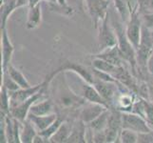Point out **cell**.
<instances>
[{
	"label": "cell",
	"instance_id": "4316f807",
	"mask_svg": "<svg viewBox=\"0 0 153 143\" xmlns=\"http://www.w3.org/2000/svg\"><path fill=\"white\" fill-rule=\"evenodd\" d=\"M138 10L140 14L153 12V0H138Z\"/></svg>",
	"mask_w": 153,
	"mask_h": 143
},
{
	"label": "cell",
	"instance_id": "9c48e42d",
	"mask_svg": "<svg viewBox=\"0 0 153 143\" xmlns=\"http://www.w3.org/2000/svg\"><path fill=\"white\" fill-rule=\"evenodd\" d=\"M94 56L102 58V59L111 63V64L115 66H123L125 65V62H126L125 60V58L123 57V55L119 49L118 44L100 51L98 54H96Z\"/></svg>",
	"mask_w": 153,
	"mask_h": 143
},
{
	"label": "cell",
	"instance_id": "44dd1931",
	"mask_svg": "<svg viewBox=\"0 0 153 143\" xmlns=\"http://www.w3.org/2000/svg\"><path fill=\"white\" fill-rule=\"evenodd\" d=\"M114 4V8L117 12L120 19L123 21L125 24L128 22L131 15V10L129 9L128 3L126 0H112Z\"/></svg>",
	"mask_w": 153,
	"mask_h": 143
},
{
	"label": "cell",
	"instance_id": "e0dca14e",
	"mask_svg": "<svg viewBox=\"0 0 153 143\" xmlns=\"http://www.w3.org/2000/svg\"><path fill=\"white\" fill-rule=\"evenodd\" d=\"M41 19H42L41 4H38L34 7L30 8L26 27L29 30H33L35 28H37L41 23Z\"/></svg>",
	"mask_w": 153,
	"mask_h": 143
},
{
	"label": "cell",
	"instance_id": "f546056e",
	"mask_svg": "<svg viewBox=\"0 0 153 143\" xmlns=\"http://www.w3.org/2000/svg\"><path fill=\"white\" fill-rule=\"evenodd\" d=\"M146 68H147V73H150V75H153V51L149 58V60H147Z\"/></svg>",
	"mask_w": 153,
	"mask_h": 143
},
{
	"label": "cell",
	"instance_id": "f1b7e54d",
	"mask_svg": "<svg viewBox=\"0 0 153 143\" xmlns=\"http://www.w3.org/2000/svg\"><path fill=\"white\" fill-rule=\"evenodd\" d=\"M138 143H153V131L138 134Z\"/></svg>",
	"mask_w": 153,
	"mask_h": 143
},
{
	"label": "cell",
	"instance_id": "d6a6232c",
	"mask_svg": "<svg viewBox=\"0 0 153 143\" xmlns=\"http://www.w3.org/2000/svg\"><path fill=\"white\" fill-rule=\"evenodd\" d=\"M150 75V73H149ZM149 90H150V92L153 93V75H150V78H149Z\"/></svg>",
	"mask_w": 153,
	"mask_h": 143
},
{
	"label": "cell",
	"instance_id": "7402d4cb",
	"mask_svg": "<svg viewBox=\"0 0 153 143\" xmlns=\"http://www.w3.org/2000/svg\"><path fill=\"white\" fill-rule=\"evenodd\" d=\"M91 64H92V67L97 69V70H100V71H103V72H105V73H108L110 75L112 76V73L116 71V69H117L118 66H115L111 63H109L108 61H105L102 58H99V57H93V59L91 61Z\"/></svg>",
	"mask_w": 153,
	"mask_h": 143
},
{
	"label": "cell",
	"instance_id": "ac0fdd59",
	"mask_svg": "<svg viewBox=\"0 0 153 143\" xmlns=\"http://www.w3.org/2000/svg\"><path fill=\"white\" fill-rule=\"evenodd\" d=\"M72 125L70 124L67 120H64V122L59 127V129L56 131V133L51 137V142L52 143H61L67 142L70 135L71 133Z\"/></svg>",
	"mask_w": 153,
	"mask_h": 143
},
{
	"label": "cell",
	"instance_id": "8992f818",
	"mask_svg": "<svg viewBox=\"0 0 153 143\" xmlns=\"http://www.w3.org/2000/svg\"><path fill=\"white\" fill-rule=\"evenodd\" d=\"M88 13L92 19L94 27L97 28L99 22L103 20L108 13L109 2L105 0H85Z\"/></svg>",
	"mask_w": 153,
	"mask_h": 143
},
{
	"label": "cell",
	"instance_id": "2e32d148",
	"mask_svg": "<svg viewBox=\"0 0 153 143\" xmlns=\"http://www.w3.org/2000/svg\"><path fill=\"white\" fill-rule=\"evenodd\" d=\"M38 131L34 125L27 118L22 122L20 130V139L22 143H33L34 136L37 135Z\"/></svg>",
	"mask_w": 153,
	"mask_h": 143
},
{
	"label": "cell",
	"instance_id": "5b68a950",
	"mask_svg": "<svg viewBox=\"0 0 153 143\" xmlns=\"http://www.w3.org/2000/svg\"><path fill=\"white\" fill-rule=\"evenodd\" d=\"M122 127L125 129H130L138 134L153 131L144 118L132 112H122Z\"/></svg>",
	"mask_w": 153,
	"mask_h": 143
},
{
	"label": "cell",
	"instance_id": "83f0119b",
	"mask_svg": "<svg viewBox=\"0 0 153 143\" xmlns=\"http://www.w3.org/2000/svg\"><path fill=\"white\" fill-rule=\"evenodd\" d=\"M140 15H141L142 23H143L144 27H146V29H149L150 31H153V12L142 13Z\"/></svg>",
	"mask_w": 153,
	"mask_h": 143
},
{
	"label": "cell",
	"instance_id": "d590c367",
	"mask_svg": "<svg viewBox=\"0 0 153 143\" xmlns=\"http://www.w3.org/2000/svg\"><path fill=\"white\" fill-rule=\"evenodd\" d=\"M105 1H108V2H109V1H110V0H105Z\"/></svg>",
	"mask_w": 153,
	"mask_h": 143
},
{
	"label": "cell",
	"instance_id": "52a82bcc",
	"mask_svg": "<svg viewBox=\"0 0 153 143\" xmlns=\"http://www.w3.org/2000/svg\"><path fill=\"white\" fill-rule=\"evenodd\" d=\"M44 92H45V89L42 90V91H40L36 94L33 95L31 97L26 99L25 101L19 103L18 105L14 106V107H13V108H10V114L12 115L13 118L20 120L21 122H23L25 119H27L28 115L30 113V109L31 106H33L34 103L37 102L39 99H43Z\"/></svg>",
	"mask_w": 153,
	"mask_h": 143
},
{
	"label": "cell",
	"instance_id": "1f68e13d",
	"mask_svg": "<svg viewBox=\"0 0 153 143\" xmlns=\"http://www.w3.org/2000/svg\"><path fill=\"white\" fill-rule=\"evenodd\" d=\"M40 1H41V0H29V5H28V6L30 8L34 7V6H36V5L40 4Z\"/></svg>",
	"mask_w": 153,
	"mask_h": 143
},
{
	"label": "cell",
	"instance_id": "e575fe53",
	"mask_svg": "<svg viewBox=\"0 0 153 143\" xmlns=\"http://www.w3.org/2000/svg\"><path fill=\"white\" fill-rule=\"evenodd\" d=\"M150 100L153 102V93L152 92H150Z\"/></svg>",
	"mask_w": 153,
	"mask_h": 143
},
{
	"label": "cell",
	"instance_id": "4fadbf2b",
	"mask_svg": "<svg viewBox=\"0 0 153 143\" xmlns=\"http://www.w3.org/2000/svg\"><path fill=\"white\" fill-rule=\"evenodd\" d=\"M57 118L58 115L56 113L47 115H35L31 113H29L27 118L34 125L36 130L40 132L48 128L51 124L54 122Z\"/></svg>",
	"mask_w": 153,
	"mask_h": 143
},
{
	"label": "cell",
	"instance_id": "6da1fadb",
	"mask_svg": "<svg viewBox=\"0 0 153 143\" xmlns=\"http://www.w3.org/2000/svg\"><path fill=\"white\" fill-rule=\"evenodd\" d=\"M110 18H111L110 24H111L112 28L116 33V35H117L118 46L123 55V57L125 58L126 63H128V65L130 66V70L131 73H133V76L138 78V75H140V73L138 69V64H137L136 49L130 43L128 36H126V27L124 26L125 23L121 19H115V16H112Z\"/></svg>",
	"mask_w": 153,
	"mask_h": 143
},
{
	"label": "cell",
	"instance_id": "484cf974",
	"mask_svg": "<svg viewBox=\"0 0 153 143\" xmlns=\"http://www.w3.org/2000/svg\"><path fill=\"white\" fill-rule=\"evenodd\" d=\"M2 86L6 88L10 93L15 92L17 90L21 89L18 84L10 77L7 71H2Z\"/></svg>",
	"mask_w": 153,
	"mask_h": 143
},
{
	"label": "cell",
	"instance_id": "30bf717a",
	"mask_svg": "<svg viewBox=\"0 0 153 143\" xmlns=\"http://www.w3.org/2000/svg\"><path fill=\"white\" fill-rule=\"evenodd\" d=\"M66 71H71V72L75 73L76 75L80 76L85 82H88V83L92 84L93 85L94 76L92 75V73L91 71H88V69H86L84 66H82L80 64H77V63L68 62V63H65L62 67L58 68L55 72L57 73H60L62 72H66Z\"/></svg>",
	"mask_w": 153,
	"mask_h": 143
},
{
	"label": "cell",
	"instance_id": "d6986e66",
	"mask_svg": "<svg viewBox=\"0 0 153 143\" xmlns=\"http://www.w3.org/2000/svg\"><path fill=\"white\" fill-rule=\"evenodd\" d=\"M109 114H110V109L105 110L104 113H102L99 116H97L95 119H93L91 122L87 124L88 127L93 132V133L105 130L108 126Z\"/></svg>",
	"mask_w": 153,
	"mask_h": 143
},
{
	"label": "cell",
	"instance_id": "5bb4252c",
	"mask_svg": "<svg viewBox=\"0 0 153 143\" xmlns=\"http://www.w3.org/2000/svg\"><path fill=\"white\" fill-rule=\"evenodd\" d=\"M67 142H87V124L80 118L72 125L71 133Z\"/></svg>",
	"mask_w": 153,
	"mask_h": 143
},
{
	"label": "cell",
	"instance_id": "3957f363",
	"mask_svg": "<svg viewBox=\"0 0 153 143\" xmlns=\"http://www.w3.org/2000/svg\"><path fill=\"white\" fill-rule=\"evenodd\" d=\"M142 29H143V23H142L139 10L135 9L131 12L128 22L126 24V33L130 43L133 45L136 50L138 49L141 42Z\"/></svg>",
	"mask_w": 153,
	"mask_h": 143
},
{
	"label": "cell",
	"instance_id": "4dcf8cb0",
	"mask_svg": "<svg viewBox=\"0 0 153 143\" xmlns=\"http://www.w3.org/2000/svg\"><path fill=\"white\" fill-rule=\"evenodd\" d=\"M15 9L21 8L25 6V5H29V0H14Z\"/></svg>",
	"mask_w": 153,
	"mask_h": 143
},
{
	"label": "cell",
	"instance_id": "277c9868",
	"mask_svg": "<svg viewBox=\"0 0 153 143\" xmlns=\"http://www.w3.org/2000/svg\"><path fill=\"white\" fill-rule=\"evenodd\" d=\"M93 86L97 89L99 94L107 101L109 108H113L116 99L121 93L118 81H103L94 78Z\"/></svg>",
	"mask_w": 153,
	"mask_h": 143
},
{
	"label": "cell",
	"instance_id": "ba28073f",
	"mask_svg": "<svg viewBox=\"0 0 153 143\" xmlns=\"http://www.w3.org/2000/svg\"><path fill=\"white\" fill-rule=\"evenodd\" d=\"M107 106L93 103V102H88L79 112V118H80L84 123L88 124L91 122L93 119H95L97 116H99L102 113H104L105 110H108Z\"/></svg>",
	"mask_w": 153,
	"mask_h": 143
},
{
	"label": "cell",
	"instance_id": "8fae6325",
	"mask_svg": "<svg viewBox=\"0 0 153 143\" xmlns=\"http://www.w3.org/2000/svg\"><path fill=\"white\" fill-rule=\"evenodd\" d=\"M1 55H2V71H6L8 65L12 61L13 54L14 52V47L10 42V39L8 35L6 28L1 29Z\"/></svg>",
	"mask_w": 153,
	"mask_h": 143
},
{
	"label": "cell",
	"instance_id": "d4e9b609",
	"mask_svg": "<svg viewBox=\"0 0 153 143\" xmlns=\"http://www.w3.org/2000/svg\"><path fill=\"white\" fill-rule=\"evenodd\" d=\"M0 98H1V113L10 114V92L1 85V91H0Z\"/></svg>",
	"mask_w": 153,
	"mask_h": 143
},
{
	"label": "cell",
	"instance_id": "9a60e30c",
	"mask_svg": "<svg viewBox=\"0 0 153 143\" xmlns=\"http://www.w3.org/2000/svg\"><path fill=\"white\" fill-rule=\"evenodd\" d=\"M55 104L51 99H43L41 102L34 103L30 109V113L35 115H47L55 113Z\"/></svg>",
	"mask_w": 153,
	"mask_h": 143
},
{
	"label": "cell",
	"instance_id": "cb8c5ba5",
	"mask_svg": "<svg viewBox=\"0 0 153 143\" xmlns=\"http://www.w3.org/2000/svg\"><path fill=\"white\" fill-rule=\"evenodd\" d=\"M64 120H65V119H62V118H61V116L58 115V118H56V120L54 121L53 123L51 124L47 129H45V130H43V131L38 132V134H40L41 136H43L45 137V139H49V140L51 141V137L56 133V131H57L58 129H59V127L62 125L63 122H64Z\"/></svg>",
	"mask_w": 153,
	"mask_h": 143
},
{
	"label": "cell",
	"instance_id": "ffe728a7",
	"mask_svg": "<svg viewBox=\"0 0 153 143\" xmlns=\"http://www.w3.org/2000/svg\"><path fill=\"white\" fill-rule=\"evenodd\" d=\"M6 71L9 73L10 77H12L13 80L18 84L21 89L29 88L31 86L30 84V82L28 81V79L25 77V76L18 70L17 68H15L12 63H10V64L8 65Z\"/></svg>",
	"mask_w": 153,
	"mask_h": 143
},
{
	"label": "cell",
	"instance_id": "7a4b0ae2",
	"mask_svg": "<svg viewBox=\"0 0 153 143\" xmlns=\"http://www.w3.org/2000/svg\"><path fill=\"white\" fill-rule=\"evenodd\" d=\"M96 29L98 30V46L100 51L118 44L117 35L109 23V12L107 16L100 21Z\"/></svg>",
	"mask_w": 153,
	"mask_h": 143
},
{
	"label": "cell",
	"instance_id": "836d02e7",
	"mask_svg": "<svg viewBox=\"0 0 153 143\" xmlns=\"http://www.w3.org/2000/svg\"><path fill=\"white\" fill-rule=\"evenodd\" d=\"M57 4L61 5V6H68V3H67V0H56Z\"/></svg>",
	"mask_w": 153,
	"mask_h": 143
},
{
	"label": "cell",
	"instance_id": "7c38bea8",
	"mask_svg": "<svg viewBox=\"0 0 153 143\" xmlns=\"http://www.w3.org/2000/svg\"><path fill=\"white\" fill-rule=\"evenodd\" d=\"M82 97H84V99L87 100L88 102L102 104V105L107 106L108 108H109L108 104L102 97V95L99 94L97 89L94 87L92 84H89L85 81H84L83 85H82Z\"/></svg>",
	"mask_w": 153,
	"mask_h": 143
},
{
	"label": "cell",
	"instance_id": "603a6c76",
	"mask_svg": "<svg viewBox=\"0 0 153 143\" xmlns=\"http://www.w3.org/2000/svg\"><path fill=\"white\" fill-rule=\"evenodd\" d=\"M119 142L122 143H138V133L130 130L123 128L120 132Z\"/></svg>",
	"mask_w": 153,
	"mask_h": 143
}]
</instances>
